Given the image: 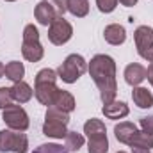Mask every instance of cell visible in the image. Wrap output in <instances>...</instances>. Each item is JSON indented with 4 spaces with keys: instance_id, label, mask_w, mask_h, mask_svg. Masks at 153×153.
Returning a JSON list of instances; mask_svg holds the SVG:
<instances>
[{
    "instance_id": "obj_6",
    "label": "cell",
    "mask_w": 153,
    "mask_h": 153,
    "mask_svg": "<svg viewBox=\"0 0 153 153\" xmlns=\"http://www.w3.org/2000/svg\"><path fill=\"white\" fill-rule=\"evenodd\" d=\"M0 152L2 153H27L29 139L18 130H0Z\"/></svg>"
},
{
    "instance_id": "obj_30",
    "label": "cell",
    "mask_w": 153,
    "mask_h": 153,
    "mask_svg": "<svg viewBox=\"0 0 153 153\" xmlns=\"http://www.w3.org/2000/svg\"><path fill=\"white\" fill-rule=\"evenodd\" d=\"M119 4L125 5V7H134L137 4V0H119Z\"/></svg>"
},
{
    "instance_id": "obj_23",
    "label": "cell",
    "mask_w": 153,
    "mask_h": 153,
    "mask_svg": "<svg viewBox=\"0 0 153 153\" xmlns=\"http://www.w3.org/2000/svg\"><path fill=\"white\" fill-rule=\"evenodd\" d=\"M87 150H89V153H107L109 152V139H107V135L91 137L89 143H87Z\"/></svg>"
},
{
    "instance_id": "obj_14",
    "label": "cell",
    "mask_w": 153,
    "mask_h": 153,
    "mask_svg": "<svg viewBox=\"0 0 153 153\" xmlns=\"http://www.w3.org/2000/svg\"><path fill=\"white\" fill-rule=\"evenodd\" d=\"M34 18H36V22H38L39 25L48 27L53 20H57V14H55V11L45 0H41L38 5H36V9H34Z\"/></svg>"
},
{
    "instance_id": "obj_17",
    "label": "cell",
    "mask_w": 153,
    "mask_h": 153,
    "mask_svg": "<svg viewBox=\"0 0 153 153\" xmlns=\"http://www.w3.org/2000/svg\"><path fill=\"white\" fill-rule=\"evenodd\" d=\"M132 100H134V103H135L139 109H150V107H153V94L146 89V87H141V85L134 87V91H132Z\"/></svg>"
},
{
    "instance_id": "obj_24",
    "label": "cell",
    "mask_w": 153,
    "mask_h": 153,
    "mask_svg": "<svg viewBox=\"0 0 153 153\" xmlns=\"http://www.w3.org/2000/svg\"><path fill=\"white\" fill-rule=\"evenodd\" d=\"M32 153H70L66 148H62V144H55V143H46V144H39Z\"/></svg>"
},
{
    "instance_id": "obj_10",
    "label": "cell",
    "mask_w": 153,
    "mask_h": 153,
    "mask_svg": "<svg viewBox=\"0 0 153 153\" xmlns=\"http://www.w3.org/2000/svg\"><path fill=\"white\" fill-rule=\"evenodd\" d=\"M50 107H55V109H59V111H62V112H71V111H75L76 103H75V98H73V94L70 93V91H64V89H59L57 93H55V96H53V100H52V105Z\"/></svg>"
},
{
    "instance_id": "obj_9",
    "label": "cell",
    "mask_w": 153,
    "mask_h": 153,
    "mask_svg": "<svg viewBox=\"0 0 153 153\" xmlns=\"http://www.w3.org/2000/svg\"><path fill=\"white\" fill-rule=\"evenodd\" d=\"M71 36H73V27L64 18H57L48 25V39L55 46H62L71 39Z\"/></svg>"
},
{
    "instance_id": "obj_22",
    "label": "cell",
    "mask_w": 153,
    "mask_h": 153,
    "mask_svg": "<svg viewBox=\"0 0 153 153\" xmlns=\"http://www.w3.org/2000/svg\"><path fill=\"white\" fill-rule=\"evenodd\" d=\"M84 143H85V139L78 132H68L66 137H64V148L68 152H78L84 146Z\"/></svg>"
},
{
    "instance_id": "obj_28",
    "label": "cell",
    "mask_w": 153,
    "mask_h": 153,
    "mask_svg": "<svg viewBox=\"0 0 153 153\" xmlns=\"http://www.w3.org/2000/svg\"><path fill=\"white\" fill-rule=\"evenodd\" d=\"M141 128L153 135V116H144L141 117Z\"/></svg>"
},
{
    "instance_id": "obj_20",
    "label": "cell",
    "mask_w": 153,
    "mask_h": 153,
    "mask_svg": "<svg viewBox=\"0 0 153 153\" xmlns=\"http://www.w3.org/2000/svg\"><path fill=\"white\" fill-rule=\"evenodd\" d=\"M4 75H5V78H9L11 82L23 80V76H25V66H23V62H20V61L7 62L5 64V70H4Z\"/></svg>"
},
{
    "instance_id": "obj_34",
    "label": "cell",
    "mask_w": 153,
    "mask_h": 153,
    "mask_svg": "<svg viewBox=\"0 0 153 153\" xmlns=\"http://www.w3.org/2000/svg\"><path fill=\"white\" fill-rule=\"evenodd\" d=\"M117 153H126V152H117Z\"/></svg>"
},
{
    "instance_id": "obj_12",
    "label": "cell",
    "mask_w": 153,
    "mask_h": 153,
    "mask_svg": "<svg viewBox=\"0 0 153 153\" xmlns=\"http://www.w3.org/2000/svg\"><path fill=\"white\" fill-rule=\"evenodd\" d=\"M103 38H105V41H107L109 45L119 46V45H123V43L126 41V30H125V27L119 25V23H111V25L105 27Z\"/></svg>"
},
{
    "instance_id": "obj_8",
    "label": "cell",
    "mask_w": 153,
    "mask_h": 153,
    "mask_svg": "<svg viewBox=\"0 0 153 153\" xmlns=\"http://www.w3.org/2000/svg\"><path fill=\"white\" fill-rule=\"evenodd\" d=\"M134 39H135L137 53L144 61L153 62V29L148 27V25L137 27L135 32H134Z\"/></svg>"
},
{
    "instance_id": "obj_26",
    "label": "cell",
    "mask_w": 153,
    "mask_h": 153,
    "mask_svg": "<svg viewBox=\"0 0 153 153\" xmlns=\"http://www.w3.org/2000/svg\"><path fill=\"white\" fill-rule=\"evenodd\" d=\"M13 93L11 87H0V109H7L9 105H13Z\"/></svg>"
},
{
    "instance_id": "obj_16",
    "label": "cell",
    "mask_w": 153,
    "mask_h": 153,
    "mask_svg": "<svg viewBox=\"0 0 153 153\" xmlns=\"http://www.w3.org/2000/svg\"><path fill=\"white\" fill-rule=\"evenodd\" d=\"M135 132H137V126L134 123H130V121H121L114 126V135L121 144H128Z\"/></svg>"
},
{
    "instance_id": "obj_13",
    "label": "cell",
    "mask_w": 153,
    "mask_h": 153,
    "mask_svg": "<svg viewBox=\"0 0 153 153\" xmlns=\"http://www.w3.org/2000/svg\"><path fill=\"white\" fill-rule=\"evenodd\" d=\"M102 112H103V116L107 119H123V117L128 116L130 109H128V105L125 102H116L114 100L111 103H103Z\"/></svg>"
},
{
    "instance_id": "obj_5",
    "label": "cell",
    "mask_w": 153,
    "mask_h": 153,
    "mask_svg": "<svg viewBox=\"0 0 153 153\" xmlns=\"http://www.w3.org/2000/svg\"><path fill=\"white\" fill-rule=\"evenodd\" d=\"M85 71H87L85 59L78 53H70L64 59V62L57 68V76L66 84H75Z\"/></svg>"
},
{
    "instance_id": "obj_2",
    "label": "cell",
    "mask_w": 153,
    "mask_h": 153,
    "mask_svg": "<svg viewBox=\"0 0 153 153\" xmlns=\"http://www.w3.org/2000/svg\"><path fill=\"white\" fill-rule=\"evenodd\" d=\"M57 78H59L57 71H53L50 68L38 71V75L34 78V96L41 105H46V107L52 105V100H53L55 93L59 91Z\"/></svg>"
},
{
    "instance_id": "obj_32",
    "label": "cell",
    "mask_w": 153,
    "mask_h": 153,
    "mask_svg": "<svg viewBox=\"0 0 153 153\" xmlns=\"http://www.w3.org/2000/svg\"><path fill=\"white\" fill-rule=\"evenodd\" d=\"M4 70H5V66H4V64H2V62H0V78H2V76H4Z\"/></svg>"
},
{
    "instance_id": "obj_4",
    "label": "cell",
    "mask_w": 153,
    "mask_h": 153,
    "mask_svg": "<svg viewBox=\"0 0 153 153\" xmlns=\"http://www.w3.org/2000/svg\"><path fill=\"white\" fill-rule=\"evenodd\" d=\"M22 55L29 62H38L45 55V48L39 41V30L34 23L25 25L23 29V41H22Z\"/></svg>"
},
{
    "instance_id": "obj_7",
    "label": "cell",
    "mask_w": 153,
    "mask_h": 153,
    "mask_svg": "<svg viewBox=\"0 0 153 153\" xmlns=\"http://www.w3.org/2000/svg\"><path fill=\"white\" fill-rule=\"evenodd\" d=\"M2 121L11 130H18V132H25L30 126L29 114L25 112V109L20 107V105H14V103L2 111Z\"/></svg>"
},
{
    "instance_id": "obj_21",
    "label": "cell",
    "mask_w": 153,
    "mask_h": 153,
    "mask_svg": "<svg viewBox=\"0 0 153 153\" xmlns=\"http://www.w3.org/2000/svg\"><path fill=\"white\" fill-rule=\"evenodd\" d=\"M68 11L76 16V18H84L89 13V0H66Z\"/></svg>"
},
{
    "instance_id": "obj_19",
    "label": "cell",
    "mask_w": 153,
    "mask_h": 153,
    "mask_svg": "<svg viewBox=\"0 0 153 153\" xmlns=\"http://www.w3.org/2000/svg\"><path fill=\"white\" fill-rule=\"evenodd\" d=\"M84 134L91 139V137H100V135H107V128H105V123L102 119H96V117H91L85 121L84 125Z\"/></svg>"
},
{
    "instance_id": "obj_33",
    "label": "cell",
    "mask_w": 153,
    "mask_h": 153,
    "mask_svg": "<svg viewBox=\"0 0 153 153\" xmlns=\"http://www.w3.org/2000/svg\"><path fill=\"white\" fill-rule=\"evenodd\" d=\"M5 2H16V0H5Z\"/></svg>"
},
{
    "instance_id": "obj_25",
    "label": "cell",
    "mask_w": 153,
    "mask_h": 153,
    "mask_svg": "<svg viewBox=\"0 0 153 153\" xmlns=\"http://www.w3.org/2000/svg\"><path fill=\"white\" fill-rule=\"evenodd\" d=\"M57 14V18H64V13L68 11V5H66V0H45Z\"/></svg>"
},
{
    "instance_id": "obj_29",
    "label": "cell",
    "mask_w": 153,
    "mask_h": 153,
    "mask_svg": "<svg viewBox=\"0 0 153 153\" xmlns=\"http://www.w3.org/2000/svg\"><path fill=\"white\" fill-rule=\"evenodd\" d=\"M146 78H148V82L153 85V62L146 68Z\"/></svg>"
},
{
    "instance_id": "obj_31",
    "label": "cell",
    "mask_w": 153,
    "mask_h": 153,
    "mask_svg": "<svg viewBox=\"0 0 153 153\" xmlns=\"http://www.w3.org/2000/svg\"><path fill=\"white\" fill-rule=\"evenodd\" d=\"M134 150V153H152L150 150H141V148H132Z\"/></svg>"
},
{
    "instance_id": "obj_1",
    "label": "cell",
    "mask_w": 153,
    "mask_h": 153,
    "mask_svg": "<svg viewBox=\"0 0 153 153\" xmlns=\"http://www.w3.org/2000/svg\"><path fill=\"white\" fill-rule=\"evenodd\" d=\"M87 71L94 80L100 98L103 103H111L116 100L117 94V82H116V62L111 55L98 53L87 64Z\"/></svg>"
},
{
    "instance_id": "obj_18",
    "label": "cell",
    "mask_w": 153,
    "mask_h": 153,
    "mask_svg": "<svg viewBox=\"0 0 153 153\" xmlns=\"http://www.w3.org/2000/svg\"><path fill=\"white\" fill-rule=\"evenodd\" d=\"M128 146L130 148H141V150H152L153 148V135L148 134V132H144V130H137L132 135Z\"/></svg>"
},
{
    "instance_id": "obj_11",
    "label": "cell",
    "mask_w": 153,
    "mask_h": 153,
    "mask_svg": "<svg viewBox=\"0 0 153 153\" xmlns=\"http://www.w3.org/2000/svg\"><path fill=\"white\" fill-rule=\"evenodd\" d=\"M146 78V68L139 62H132L125 68V82L132 87H137Z\"/></svg>"
},
{
    "instance_id": "obj_15",
    "label": "cell",
    "mask_w": 153,
    "mask_h": 153,
    "mask_svg": "<svg viewBox=\"0 0 153 153\" xmlns=\"http://www.w3.org/2000/svg\"><path fill=\"white\" fill-rule=\"evenodd\" d=\"M11 93H13V100H14L16 103H27V102L32 98V94H34L32 87H30L27 82H23V80L14 82V85L11 87Z\"/></svg>"
},
{
    "instance_id": "obj_27",
    "label": "cell",
    "mask_w": 153,
    "mask_h": 153,
    "mask_svg": "<svg viewBox=\"0 0 153 153\" xmlns=\"http://www.w3.org/2000/svg\"><path fill=\"white\" fill-rule=\"evenodd\" d=\"M117 4H119V0H96V5H98L100 13H105V14L112 13L117 7Z\"/></svg>"
},
{
    "instance_id": "obj_3",
    "label": "cell",
    "mask_w": 153,
    "mask_h": 153,
    "mask_svg": "<svg viewBox=\"0 0 153 153\" xmlns=\"http://www.w3.org/2000/svg\"><path fill=\"white\" fill-rule=\"evenodd\" d=\"M68 123H70L68 112H62L55 107H48L43 123V134L52 139H64L68 134Z\"/></svg>"
}]
</instances>
